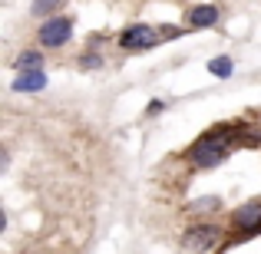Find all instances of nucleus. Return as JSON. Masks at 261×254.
Here are the masks:
<instances>
[{"instance_id": "nucleus-8", "label": "nucleus", "mask_w": 261, "mask_h": 254, "mask_svg": "<svg viewBox=\"0 0 261 254\" xmlns=\"http://www.w3.org/2000/svg\"><path fill=\"white\" fill-rule=\"evenodd\" d=\"M40 63H43V57H40L37 50H27V53H20V57H17V63H13V66H17L20 73H33V70H40Z\"/></svg>"}, {"instance_id": "nucleus-2", "label": "nucleus", "mask_w": 261, "mask_h": 254, "mask_svg": "<svg viewBox=\"0 0 261 254\" xmlns=\"http://www.w3.org/2000/svg\"><path fill=\"white\" fill-rule=\"evenodd\" d=\"M70 37H73V23L66 17H50L43 26H40V43L53 46V50L66 46V40H70Z\"/></svg>"}, {"instance_id": "nucleus-12", "label": "nucleus", "mask_w": 261, "mask_h": 254, "mask_svg": "<svg viewBox=\"0 0 261 254\" xmlns=\"http://www.w3.org/2000/svg\"><path fill=\"white\" fill-rule=\"evenodd\" d=\"M162 109H166V106H162L159 99H152V102H149V109H146V112H162Z\"/></svg>"}, {"instance_id": "nucleus-11", "label": "nucleus", "mask_w": 261, "mask_h": 254, "mask_svg": "<svg viewBox=\"0 0 261 254\" xmlns=\"http://www.w3.org/2000/svg\"><path fill=\"white\" fill-rule=\"evenodd\" d=\"M80 63H83V66H86V70H96V66H99V63H102V60H99V57H96V53H86V57H80Z\"/></svg>"}, {"instance_id": "nucleus-3", "label": "nucleus", "mask_w": 261, "mask_h": 254, "mask_svg": "<svg viewBox=\"0 0 261 254\" xmlns=\"http://www.w3.org/2000/svg\"><path fill=\"white\" fill-rule=\"evenodd\" d=\"M152 43H159V30H155V26H146V23L129 26V30H122V37H119L122 50H149Z\"/></svg>"}, {"instance_id": "nucleus-7", "label": "nucleus", "mask_w": 261, "mask_h": 254, "mask_svg": "<svg viewBox=\"0 0 261 254\" xmlns=\"http://www.w3.org/2000/svg\"><path fill=\"white\" fill-rule=\"evenodd\" d=\"M215 20H218V7L215 4H202V7H192L189 10V23L198 26V30H202V26H212Z\"/></svg>"}, {"instance_id": "nucleus-9", "label": "nucleus", "mask_w": 261, "mask_h": 254, "mask_svg": "<svg viewBox=\"0 0 261 254\" xmlns=\"http://www.w3.org/2000/svg\"><path fill=\"white\" fill-rule=\"evenodd\" d=\"M231 70H235V66H231V57H215L208 63V73H212V76H218V79H228Z\"/></svg>"}, {"instance_id": "nucleus-5", "label": "nucleus", "mask_w": 261, "mask_h": 254, "mask_svg": "<svg viewBox=\"0 0 261 254\" xmlns=\"http://www.w3.org/2000/svg\"><path fill=\"white\" fill-rule=\"evenodd\" d=\"M231 221H235V228L242 231V235H255V231H261V202L242 205V208L231 215Z\"/></svg>"}, {"instance_id": "nucleus-4", "label": "nucleus", "mask_w": 261, "mask_h": 254, "mask_svg": "<svg viewBox=\"0 0 261 254\" xmlns=\"http://www.w3.org/2000/svg\"><path fill=\"white\" fill-rule=\"evenodd\" d=\"M218 244V228L215 224H195V228L185 231V248L192 251H208Z\"/></svg>"}, {"instance_id": "nucleus-10", "label": "nucleus", "mask_w": 261, "mask_h": 254, "mask_svg": "<svg viewBox=\"0 0 261 254\" xmlns=\"http://www.w3.org/2000/svg\"><path fill=\"white\" fill-rule=\"evenodd\" d=\"M57 7H63V0H33L30 13H33V17H50Z\"/></svg>"}, {"instance_id": "nucleus-6", "label": "nucleus", "mask_w": 261, "mask_h": 254, "mask_svg": "<svg viewBox=\"0 0 261 254\" xmlns=\"http://www.w3.org/2000/svg\"><path fill=\"white\" fill-rule=\"evenodd\" d=\"M46 86V73L43 70H33V73H20L17 79H13V89L17 93H37V89Z\"/></svg>"}, {"instance_id": "nucleus-1", "label": "nucleus", "mask_w": 261, "mask_h": 254, "mask_svg": "<svg viewBox=\"0 0 261 254\" xmlns=\"http://www.w3.org/2000/svg\"><path fill=\"white\" fill-rule=\"evenodd\" d=\"M192 162H195L198 168H212V165H218V162L228 155V146L222 142V132H215V135H205V139H198L195 146H192Z\"/></svg>"}]
</instances>
